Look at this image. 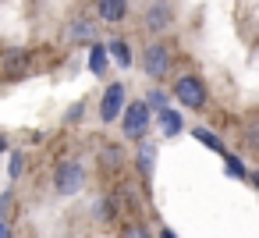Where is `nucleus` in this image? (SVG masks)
Here are the masks:
<instances>
[{
  "mask_svg": "<svg viewBox=\"0 0 259 238\" xmlns=\"http://www.w3.org/2000/svg\"><path fill=\"white\" fill-rule=\"evenodd\" d=\"M174 100L185 107V110H202L206 100H209V89L199 75H178L174 78Z\"/></svg>",
  "mask_w": 259,
  "mask_h": 238,
  "instance_id": "f257e3e1",
  "label": "nucleus"
},
{
  "mask_svg": "<svg viewBox=\"0 0 259 238\" xmlns=\"http://www.w3.org/2000/svg\"><path fill=\"white\" fill-rule=\"evenodd\" d=\"M82 185H85V167L78 160H61L54 171V188L61 195H75V192H82Z\"/></svg>",
  "mask_w": 259,
  "mask_h": 238,
  "instance_id": "f03ea898",
  "label": "nucleus"
},
{
  "mask_svg": "<svg viewBox=\"0 0 259 238\" xmlns=\"http://www.w3.org/2000/svg\"><path fill=\"white\" fill-rule=\"evenodd\" d=\"M142 68H146L149 78H167L170 68H174V54H170V47H167V43H149L146 54H142Z\"/></svg>",
  "mask_w": 259,
  "mask_h": 238,
  "instance_id": "7ed1b4c3",
  "label": "nucleus"
},
{
  "mask_svg": "<svg viewBox=\"0 0 259 238\" xmlns=\"http://www.w3.org/2000/svg\"><path fill=\"white\" fill-rule=\"evenodd\" d=\"M146 128H149V107L142 100H135L132 107H124V139L139 142V139H146Z\"/></svg>",
  "mask_w": 259,
  "mask_h": 238,
  "instance_id": "20e7f679",
  "label": "nucleus"
},
{
  "mask_svg": "<svg viewBox=\"0 0 259 238\" xmlns=\"http://www.w3.org/2000/svg\"><path fill=\"white\" fill-rule=\"evenodd\" d=\"M124 96H128L124 82H110V86L103 89V96H100V117H103V121H117L121 110H124Z\"/></svg>",
  "mask_w": 259,
  "mask_h": 238,
  "instance_id": "39448f33",
  "label": "nucleus"
},
{
  "mask_svg": "<svg viewBox=\"0 0 259 238\" xmlns=\"http://www.w3.org/2000/svg\"><path fill=\"white\" fill-rule=\"evenodd\" d=\"M68 39L71 43H96V22L85 18V15H75L71 25H68Z\"/></svg>",
  "mask_w": 259,
  "mask_h": 238,
  "instance_id": "423d86ee",
  "label": "nucleus"
},
{
  "mask_svg": "<svg viewBox=\"0 0 259 238\" xmlns=\"http://www.w3.org/2000/svg\"><path fill=\"white\" fill-rule=\"evenodd\" d=\"M29 64H32V57H29L25 50H8L4 61H0V71H4L8 78H18V75L29 71Z\"/></svg>",
  "mask_w": 259,
  "mask_h": 238,
  "instance_id": "0eeeda50",
  "label": "nucleus"
},
{
  "mask_svg": "<svg viewBox=\"0 0 259 238\" xmlns=\"http://www.w3.org/2000/svg\"><path fill=\"white\" fill-rule=\"evenodd\" d=\"M170 22H174V15H170V4H167V0L149 4V11H146V29H149V32H163Z\"/></svg>",
  "mask_w": 259,
  "mask_h": 238,
  "instance_id": "6e6552de",
  "label": "nucleus"
},
{
  "mask_svg": "<svg viewBox=\"0 0 259 238\" xmlns=\"http://www.w3.org/2000/svg\"><path fill=\"white\" fill-rule=\"evenodd\" d=\"M96 15H100L103 22L117 25V22L128 18V0H96Z\"/></svg>",
  "mask_w": 259,
  "mask_h": 238,
  "instance_id": "1a4fd4ad",
  "label": "nucleus"
},
{
  "mask_svg": "<svg viewBox=\"0 0 259 238\" xmlns=\"http://www.w3.org/2000/svg\"><path fill=\"white\" fill-rule=\"evenodd\" d=\"M135 164H139V174H142V181H153L156 146H153V142H146V139H139V156H135Z\"/></svg>",
  "mask_w": 259,
  "mask_h": 238,
  "instance_id": "9d476101",
  "label": "nucleus"
},
{
  "mask_svg": "<svg viewBox=\"0 0 259 238\" xmlns=\"http://www.w3.org/2000/svg\"><path fill=\"white\" fill-rule=\"evenodd\" d=\"M156 125H160V132H163V135H178V132L185 128V121H181V114H178V110H170V107L156 114Z\"/></svg>",
  "mask_w": 259,
  "mask_h": 238,
  "instance_id": "9b49d317",
  "label": "nucleus"
},
{
  "mask_svg": "<svg viewBox=\"0 0 259 238\" xmlns=\"http://www.w3.org/2000/svg\"><path fill=\"white\" fill-rule=\"evenodd\" d=\"M89 71L107 75V43H89Z\"/></svg>",
  "mask_w": 259,
  "mask_h": 238,
  "instance_id": "f8f14e48",
  "label": "nucleus"
},
{
  "mask_svg": "<svg viewBox=\"0 0 259 238\" xmlns=\"http://www.w3.org/2000/svg\"><path fill=\"white\" fill-rule=\"evenodd\" d=\"M107 57H114L121 68H128V64H132V47H128V39H110V43H107Z\"/></svg>",
  "mask_w": 259,
  "mask_h": 238,
  "instance_id": "ddd939ff",
  "label": "nucleus"
},
{
  "mask_svg": "<svg viewBox=\"0 0 259 238\" xmlns=\"http://www.w3.org/2000/svg\"><path fill=\"white\" fill-rule=\"evenodd\" d=\"M192 135H195V139H199L202 146H209V149H213L217 156H227V149H224V142H220V139H217L213 132H206V128H192Z\"/></svg>",
  "mask_w": 259,
  "mask_h": 238,
  "instance_id": "4468645a",
  "label": "nucleus"
},
{
  "mask_svg": "<svg viewBox=\"0 0 259 238\" xmlns=\"http://www.w3.org/2000/svg\"><path fill=\"white\" fill-rule=\"evenodd\" d=\"M142 103H146L153 114H160V110H167V93H163V89H149Z\"/></svg>",
  "mask_w": 259,
  "mask_h": 238,
  "instance_id": "2eb2a0df",
  "label": "nucleus"
},
{
  "mask_svg": "<svg viewBox=\"0 0 259 238\" xmlns=\"http://www.w3.org/2000/svg\"><path fill=\"white\" fill-rule=\"evenodd\" d=\"M245 142H248L252 149H259V110L248 114V121H245Z\"/></svg>",
  "mask_w": 259,
  "mask_h": 238,
  "instance_id": "dca6fc26",
  "label": "nucleus"
},
{
  "mask_svg": "<svg viewBox=\"0 0 259 238\" xmlns=\"http://www.w3.org/2000/svg\"><path fill=\"white\" fill-rule=\"evenodd\" d=\"M121 238H153V234H149L142 224H135V220H132V224H124V227H121Z\"/></svg>",
  "mask_w": 259,
  "mask_h": 238,
  "instance_id": "f3484780",
  "label": "nucleus"
},
{
  "mask_svg": "<svg viewBox=\"0 0 259 238\" xmlns=\"http://www.w3.org/2000/svg\"><path fill=\"white\" fill-rule=\"evenodd\" d=\"M22 171H25V156H22V153H11V160H8V174H11V181H15Z\"/></svg>",
  "mask_w": 259,
  "mask_h": 238,
  "instance_id": "a211bd4d",
  "label": "nucleus"
},
{
  "mask_svg": "<svg viewBox=\"0 0 259 238\" xmlns=\"http://www.w3.org/2000/svg\"><path fill=\"white\" fill-rule=\"evenodd\" d=\"M227 160V174L231 178H245V167H241V160H234V156H224Z\"/></svg>",
  "mask_w": 259,
  "mask_h": 238,
  "instance_id": "6ab92c4d",
  "label": "nucleus"
},
{
  "mask_svg": "<svg viewBox=\"0 0 259 238\" xmlns=\"http://www.w3.org/2000/svg\"><path fill=\"white\" fill-rule=\"evenodd\" d=\"M160 238H178V234H174L170 227H163V231H160Z\"/></svg>",
  "mask_w": 259,
  "mask_h": 238,
  "instance_id": "aec40b11",
  "label": "nucleus"
},
{
  "mask_svg": "<svg viewBox=\"0 0 259 238\" xmlns=\"http://www.w3.org/2000/svg\"><path fill=\"white\" fill-rule=\"evenodd\" d=\"M0 238H11V234H8V224H4V220H0Z\"/></svg>",
  "mask_w": 259,
  "mask_h": 238,
  "instance_id": "412c9836",
  "label": "nucleus"
},
{
  "mask_svg": "<svg viewBox=\"0 0 259 238\" xmlns=\"http://www.w3.org/2000/svg\"><path fill=\"white\" fill-rule=\"evenodd\" d=\"M252 181H255V188H259V174H252Z\"/></svg>",
  "mask_w": 259,
  "mask_h": 238,
  "instance_id": "4be33fe9",
  "label": "nucleus"
}]
</instances>
